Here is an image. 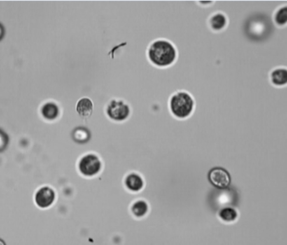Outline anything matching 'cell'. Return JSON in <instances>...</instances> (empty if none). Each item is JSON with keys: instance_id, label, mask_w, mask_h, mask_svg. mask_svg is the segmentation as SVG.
I'll return each mask as SVG.
<instances>
[{"instance_id": "cell-1", "label": "cell", "mask_w": 287, "mask_h": 245, "mask_svg": "<svg viewBox=\"0 0 287 245\" xmlns=\"http://www.w3.org/2000/svg\"><path fill=\"white\" fill-rule=\"evenodd\" d=\"M148 56L153 65L160 68L169 67L176 60L177 51L171 42L157 39L150 45Z\"/></svg>"}, {"instance_id": "cell-2", "label": "cell", "mask_w": 287, "mask_h": 245, "mask_svg": "<svg viewBox=\"0 0 287 245\" xmlns=\"http://www.w3.org/2000/svg\"><path fill=\"white\" fill-rule=\"evenodd\" d=\"M195 102L191 96L185 92H177L170 99V109L176 118L185 119L192 114Z\"/></svg>"}, {"instance_id": "cell-3", "label": "cell", "mask_w": 287, "mask_h": 245, "mask_svg": "<svg viewBox=\"0 0 287 245\" xmlns=\"http://www.w3.org/2000/svg\"><path fill=\"white\" fill-rule=\"evenodd\" d=\"M210 183L219 189L227 188L231 183L230 173L222 168H214L208 173Z\"/></svg>"}, {"instance_id": "cell-4", "label": "cell", "mask_w": 287, "mask_h": 245, "mask_svg": "<svg viewBox=\"0 0 287 245\" xmlns=\"http://www.w3.org/2000/svg\"><path fill=\"white\" fill-rule=\"evenodd\" d=\"M101 161L94 154H89L82 157L79 162V170L82 174L92 176L97 174L101 169Z\"/></svg>"}, {"instance_id": "cell-5", "label": "cell", "mask_w": 287, "mask_h": 245, "mask_svg": "<svg viewBox=\"0 0 287 245\" xmlns=\"http://www.w3.org/2000/svg\"><path fill=\"white\" fill-rule=\"evenodd\" d=\"M107 113L110 118L115 120H124L130 114V108L122 101L113 100L107 108Z\"/></svg>"}, {"instance_id": "cell-6", "label": "cell", "mask_w": 287, "mask_h": 245, "mask_svg": "<svg viewBox=\"0 0 287 245\" xmlns=\"http://www.w3.org/2000/svg\"><path fill=\"white\" fill-rule=\"evenodd\" d=\"M54 198H55V194L52 189L45 187L40 189L36 193V204L38 207L42 208H46L50 207L51 205L53 203Z\"/></svg>"}, {"instance_id": "cell-7", "label": "cell", "mask_w": 287, "mask_h": 245, "mask_svg": "<svg viewBox=\"0 0 287 245\" xmlns=\"http://www.w3.org/2000/svg\"><path fill=\"white\" fill-rule=\"evenodd\" d=\"M209 27L213 31L223 30L227 25V18L225 14L217 12L211 16L208 20Z\"/></svg>"}, {"instance_id": "cell-8", "label": "cell", "mask_w": 287, "mask_h": 245, "mask_svg": "<svg viewBox=\"0 0 287 245\" xmlns=\"http://www.w3.org/2000/svg\"><path fill=\"white\" fill-rule=\"evenodd\" d=\"M270 80L272 85L282 87L287 83V70L284 67L276 68L270 73Z\"/></svg>"}, {"instance_id": "cell-9", "label": "cell", "mask_w": 287, "mask_h": 245, "mask_svg": "<svg viewBox=\"0 0 287 245\" xmlns=\"http://www.w3.org/2000/svg\"><path fill=\"white\" fill-rule=\"evenodd\" d=\"M143 185L144 183L141 177L136 173L129 175L126 179V185L131 191H140L143 188Z\"/></svg>"}, {"instance_id": "cell-10", "label": "cell", "mask_w": 287, "mask_h": 245, "mask_svg": "<svg viewBox=\"0 0 287 245\" xmlns=\"http://www.w3.org/2000/svg\"><path fill=\"white\" fill-rule=\"evenodd\" d=\"M76 111L78 114L81 115V116H90L93 111L92 101L88 98H84V99H80L77 104Z\"/></svg>"}, {"instance_id": "cell-11", "label": "cell", "mask_w": 287, "mask_h": 245, "mask_svg": "<svg viewBox=\"0 0 287 245\" xmlns=\"http://www.w3.org/2000/svg\"><path fill=\"white\" fill-rule=\"evenodd\" d=\"M42 113L45 118L54 120L59 115V108L54 103H47L42 108Z\"/></svg>"}, {"instance_id": "cell-12", "label": "cell", "mask_w": 287, "mask_h": 245, "mask_svg": "<svg viewBox=\"0 0 287 245\" xmlns=\"http://www.w3.org/2000/svg\"><path fill=\"white\" fill-rule=\"evenodd\" d=\"M274 23L279 27H283L286 25L287 22V7H281L276 10L274 15Z\"/></svg>"}, {"instance_id": "cell-13", "label": "cell", "mask_w": 287, "mask_h": 245, "mask_svg": "<svg viewBox=\"0 0 287 245\" xmlns=\"http://www.w3.org/2000/svg\"><path fill=\"white\" fill-rule=\"evenodd\" d=\"M133 214L138 218H141L147 214L148 212V204L145 201L139 200L135 202L131 208Z\"/></svg>"}, {"instance_id": "cell-14", "label": "cell", "mask_w": 287, "mask_h": 245, "mask_svg": "<svg viewBox=\"0 0 287 245\" xmlns=\"http://www.w3.org/2000/svg\"><path fill=\"white\" fill-rule=\"evenodd\" d=\"M237 211L232 208H222L219 213V217L220 219L227 222L234 221L237 218Z\"/></svg>"}, {"instance_id": "cell-15", "label": "cell", "mask_w": 287, "mask_h": 245, "mask_svg": "<svg viewBox=\"0 0 287 245\" xmlns=\"http://www.w3.org/2000/svg\"><path fill=\"white\" fill-rule=\"evenodd\" d=\"M90 137V133L85 128H77L76 130L73 131V138L77 143H86L89 141Z\"/></svg>"}, {"instance_id": "cell-16", "label": "cell", "mask_w": 287, "mask_h": 245, "mask_svg": "<svg viewBox=\"0 0 287 245\" xmlns=\"http://www.w3.org/2000/svg\"><path fill=\"white\" fill-rule=\"evenodd\" d=\"M8 143L9 138L8 135L0 129V152L4 151L6 149Z\"/></svg>"}, {"instance_id": "cell-17", "label": "cell", "mask_w": 287, "mask_h": 245, "mask_svg": "<svg viewBox=\"0 0 287 245\" xmlns=\"http://www.w3.org/2000/svg\"><path fill=\"white\" fill-rule=\"evenodd\" d=\"M5 34V27H3V24L0 23V41L4 37Z\"/></svg>"}]
</instances>
